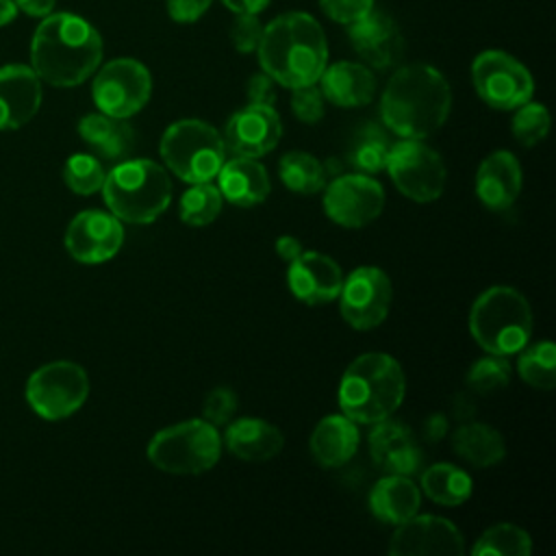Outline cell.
<instances>
[{
  "instance_id": "cell-1",
  "label": "cell",
  "mask_w": 556,
  "mask_h": 556,
  "mask_svg": "<svg viewBox=\"0 0 556 556\" xmlns=\"http://www.w3.org/2000/svg\"><path fill=\"white\" fill-rule=\"evenodd\" d=\"M452 109L445 76L428 63L402 65L380 98L382 124L404 139H426L437 132Z\"/></svg>"
},
{
  "instance_id": "cell-2",
  "label": "cell",
  "mask_w": 556,
  "mask_h": 556,
  "mask_svg": "<svg viewBox=\"0 0 556 556\" xmlns=\"http://www.w3.org/2000/svg\"><path fill=\"white\" fill-rule=\"evenodd\" d=\"M102 61V37L74 13H50L37 26L30 43V63L39 80L54 87H74L87 80Z\"/></svg>"
},
{
  "instance_id": "cell-3",
  "label": "cell",
  "mask_w": 556,
  "mask_h": 556,
  "mask_svg": "<svg viewBox=\"0 0 556 556\" xmlns=\"http://www.w3.org/2000/svg\"><path fill=\"white\" fill-rule=\"evenodd\" d=\"M261 70L278 85L295 89L319 80L328 65V43L319 22L302 11L274 17L256 48Z\"/></svg>"
},
{
  "instance_id": "cell-4",
  "label": "cell",
  "mask_w": 556,
  "mask_h": 556,
  "mask_svg": "<svg viewBox=\"0 0 556 556\" xmlns=\"http://www.w3.org/2000/svg\"><path fill=\"white\" fill-rule=\"evenodd\" d=\"M406 393L402 365L382 352L352 361L339 384V406L356 424H378L391 417Z\"/></svg>"
},
{
  "instance_id": "cell-5",
  "label": "cell",
  "mask_w": 556,
  "mask_h": 556,
  "mask_svg": "<svg viewBox=\"0 0 556 556\" xmlns=\"http://www.w3.org/2000/svg\"><path fill=\"white\" fill-rule=\"evenodd\" d=\"M102 195L119 222L150 224L172 202V178L150 159H132L115 165L102 185Z\"/></svg>"
},
{
  "instance_id": "cell-6",
  "label": "cell",
  "mask_w": 556,
  "mask_h": 556,
  "mask_svg": "<svg viewBox=\"0 0 556 556\" xmlns=\"http://www.w3.org/2000/svg\"><path fill=\"white\" fill-rule=\"evenodd\" d=\"M469 332L489 354L519 352L532 334V308L526 295L504 285L482 291L469 311Z\"/></svg>"
},
{
  "instance_id": "cell-7",
  "label": "cell",
  "mask_w": 556,
  "mask_h": 556,
  "mask_svg": "<svg viewBox=\"0 0 556 556\" xmlns=\"http://www.w3.org/2000/svg\"><path fill=\"white\" fill-rule=\"evenodd\" d=\"M161 156L180 180L211 182L226 161V146L208 122L178 119L161 137Z\"/></svg>"
},
{
  "instance_id": "cell-8",
  "label": "cell",
  "mask_w": 556,
  "mask_h": 556,
  "mask_svg": "<svg viewBox=\"0 0 556 556\" xmlns=\"http://www.w3.org/2000/svg\"><path fill=\"white\" fill-rule=\"evenodd\" d=\"M222 454V437L206 419H189L159 430L148 443V460L176 476L208 471Z\"/></svg>"
},
{
  "instance_id": "cell-9",
  "label": "cell",
  "mask_w": 556,
  "mask_h": 556,
  "mask_svg": "<svg viewBox=\"0 0 556 556\" xmlns=\"http://www.w3.org/2000/svg\"><path fill=\"white\" fill-rule=\"evenodd\" d=\"M89 395L85 369L72 361H54L39 367L26 382V400L33 410L50 421L76 413Z\"/></svg>"
},
{
  "instance_id": "cell-10",
  "label": "cell",
  "mask_w": 556,
  "mask_h": 556,
  "mask_svg": "<svg viewBox=\"0 0 556 556\" xmlns=\"http://www.w3.org/2000/svg\"><path fill=\"white\" fill-rule=\"evenodd\" d=\"M471 80L482 102L497 111H515L534 93L528 67L502 50H484L471 63Z\"/></svg>"
},
{
  "instance_id": "cell-11",
  "label": "cell",
  "mask_w": 556,
  "mask_h": 556,
  "mask_svg": "<svg viewBox=\"0 0 556 556\" xmlns=\"http://www.w3.org/2000/svg\"><path fill=\"white\" fill-rule=\"evenodd\" d=\"M393 185L415 202H432L445 189V163L421 139H402L391 146L387 165Z\"/></svg>"
},
{
  "instance_id": "cell-12",
  "label": "cell",
  "mask_w": 556,
  "mask_h": 556,
  "mask_svg": "<svg viewBox=\"0 0 556 556\" xmlns=\"http://www.w3.org/2000/svg\"><path fill=\"white\" fill-rule=\"evenodd\" d=\"M91 93L102 113L126 119L148 104L152 78L137 59H113L96 74Z\"/></svg>"
},
{
  "instance_id": "cell-13",
  "label": "cell",
  "mask_w": 556,
  "mask_h": 556,
  "mask_svg": "<svg viewBox=\"0 0 556 556\" xmlns=\"http://www.w3.org/2000/svg\"><path fill=\"white\" fill-rule=\"evenodd\" d=\"M391 293V280L380 267H356L348 278H343L339 291L341 317L354 330H371L387 319Z\"/></svg>"
},
{
  "instance_id": "cell-14",
  "label": "cell",
  "mask_w": 556,
  "mask_h": 556,
  "mask_svg": "<svg viewBox=\"0 0 556 556\" xmlns=\"http://www.w3.org/2000/svg\"><path fill=\"white\" fill-rule=\"evenodd\" d=\"M384 208L382 185L367 174L337 176L324 191L326 215L343 228H361Z\"/></svg>"
},
{
  "instance_id": "cell-15",
  "label": "cell",
  "mask_w": 556,
  "mask_h": 556,
  "mask_svg": "<svg viewBox=\"0 0 556 556\" xmlns=\"http://www.w3.org/2000/svg\"><path fill=\"white\" fill-rule=\"evenodd\" d=\"M393 556H460L465 541L460 530L437 515H413L395 526L389 541Z\"/></svg>"
},
{
  "instance_id": "cell-16",
  "label": "cell",
  "mask_w": 556,
  "mask_h": 556,
  "mask_svg": "<svg viewBox=\"0 0 556 556\" xmlns=\"http://www.w3.org/2000/svg\"><path fill=\"white\" fill-rule=\"evenodd\" d=\"M124 243V226L113 213L83 211L65 230V248L78 261L87 265L104 263L113 258Z\"/></svg>"
},
{
  "instance_id": "cell-17",
  "label": "cell",
  "mask_w": 556,
  "mask_h": 556,
  "mask_svg": "<svg viewBox=\"0 0 556 556\" xmlns=\"http://www.w3.org/2000/svg\"><path fill=\"white\" fill-rule=\"evenodd\" d=\"M282 135V122L271 104H254L239 109L226 124L224 146L237 156L258 159L271 152Z\"/></svg>"
},
{
  "instance_id": "cell-18",
  "label": "cell",
  "mask_w": 556,
  "mask_h": 556,
  "mask_svg": "<svg viewBox=\"0 0 556 556\" xmlns=\"http://www.w3.org/2000/svg\"><path fill=\"white\" fill-rule=\"evenodd\" d=\"M287 285L295 300L319 306L339 298L343 271L332 256L308 250L289 261Z\"/></svg>"
},
{
  "instance_id": "cell-19",
  "label": "cell",
  "mask_w": 556,
  "mask_h": 556,
  "mask_svg": "<svg viewBox=\"0 0 556 556\" xmlns=\"http://www.w3.org/2000/svg\"><path fill=\"white\" fill-rule=\"evenodd\" d=\"M356 54L376 70H387L402 56V33L393 17L382 11H369L365 17L348 26Z\"/></svg>"
},
{
  "instance_id": "cell-20",
  "label": "cell",
  "mask_w": 556,
  "mask_h": 556,
  "mask_svg": "<svg viewBox=\"0 0 556 556\" xmlns=\"http://www.w3.org/2000/svg\"><path fill=\"white\" fill-rule=\"evenodd\" d=\"M41 104V80L33 67L13 63L0 67V130L28 124Z\"/></svg>"
},
{
  "instance_id": "cell-21",
  "label": "cell",
  "mask_w": 556,
  "mask_h": 556,
  "mask_svg": "<svg viewBox=\"0 0 556 556\" xmlns=\"http://www.w3.org/2000/svg\"><path fill=\"white\" fill-rule=\"evenodd\" d=\"M523 174L517 156L508 150L489 154L476 172V193L491 211H506L521 193Z\"/></svg>"
},
{
  "instance_id": "cell-22",
  "label": "cell",
  "mask_w": 556,
  "mask_h": 556,
  "mask_svg": "<svg viewBox=\"0 0 556 556\" xmlns=\"http://www.w3.org/2000/svg\"><path fill=\"white\" fill-rule=\"evenodd\" d=\"M369 452L374 463L387 473L410 476L421 465V450L413 430L389 417L378 421L369 434Z\"/></svg>"
},
{
  "instance_id": "cell-23",
  "label": "cell",
  "mask_w": 556,
  "mask_h": 556,
  "mask_svg": "<svg viewBox=\"0 0 556 556\" xmlns=\"http://www.w3.org/2000/svg\"><path fill=\"white\" fill-rule=\"evenodd\" d=\"M217 189L222 191V195L230 204L241 208L261 204L271 191L267 169L261 165V161L252 156H235L230 161H224L222 169L217 172Z\"/></svg>"
},
{
  "instance_id": "cell-24",
  "label": "cell",
  "mask_w": 556,
  "mask_h": 556,
  "mask_svg": "<svg viewBox=\"0 0 556 556\" xmlns=\"http://www.w3.org/2000/svg\"><path fill=\"white\" fill-rule=\"evenodd\" d=\"M226 447L232 456L248 463H263L280 454L285 445V437L278 426L258 419V417H241L230 419L226 424Z\"/></svg>"
},
{
  "instance_id": "cell-25",
  "label": "cell",
  "mask_w": 556,
  "mask_h": 556,
  "mask_svg": "<svg viewBox=\"0 0 556 556\" xmlns=\"http://www.w3.org/2000/svg\"><path fill=\"white\" fill-rule=\"evenodd\" d=\"M319 83L324 98L343 109L369 104L376 93V78L371 70L363 63L352 61H337L332 65H326Z\"/></svg>"
},
{
  "instance_id": "cell-26",
  "label": "cell",
  "mask_w": 556,
  "mask_h": 556,
  "mask_svg": "<svg viewBox=\"0 0 556 556\" xmlns=\"http://www.w3.org/2000/svg\"><path fill=\"white\" fill-rule=\"evenodd\" d=\"M358 428L345 415H326L311 434V454L321 467H341L358 450Z\"/></svg>"
},
{
  "instance_id": "cell-27",
  "label": "cell",
  "mask_w": 556,
  "mask_h": 556,
  "mask_svg": "<svg viewBox=\"0 0 556 556\" xmlns=\"http://www.w3.org/2000/svg\"><path fill=\"white\" fill-rule=\"evenodd\" d=\"M421 493L417 484L404 473H387L369 491V508L376 519L397 526L417 515Z\"/></svg>"
},
{
  "instance_id": "cell-28",
  "label": "cell",
  "mask_w": 556,
  "mask_h": 556,
  "mask_svg": "<svg viewBox=\"0 0 556 556\" xmlns=\"http://www.w3.org/2000/svg\"><path fill=\"white\" fill-rule=\"evenodd\" d=\"M78 135L104 161H122L135 148V130L124 117L89 113L78 122Z\"/></svg>"
},
{
  "instance_id": "cell-29",
  "label": "cell",
  "mask_w": 556,
  "mask_h": 556,
  "mask_svg": "<svg viewBox=\"0 0 556 556\" xmlns=\"http://www.w3.org/2000/svg\"><path fill=\"white\" fill-rule=\"evenodd\" d=\"M454 452L473 467H493L506 456L504 437L489 424L463 421L452 434Z\"/></svg>"
},
{
  "instance_id": "cell-30",
  "label": "cell",
  "mask_w": 556,
  "mask_h": 556,
  "mask_svg": "<svg viewBox=\"0 0 556 556\" xmlns=\"http://www.w3.org/2000/svg\"><path fill=\"white\" fill-rule=\"evenodd\" d=\"M424 493L441 506H460L469 500L473 482L467 471L450 463H437L421 473Z\"/></svg>"
},
{
  "instance_id": "cell-31",
  "label": "cell",
  "mask_w": 556,
  "mask_h": 556,
  "mask_svg": "<svg viewBox=\"0 0 556 556\" xmlns=\"http://www.w3.org/2000/svg\"><path fill=\"white\" fill-rule=\"evenodd\" d=\"M391 146L393 143L389 141L387 130L380 124L369 122L352 135L348 146V163L361 174H376L384 169Z\"/></svg>"
},
{
  "instance_id": "cell-32",
  "label": "cell",
  "mask_w": 556,
  "mask_h": 556,
  "mask_svg": "<svg viewBox=\"0 0 556 556\" xmlns=\"http://www.w3.org/2000/svg\"><path fill=\"white\" fill-rule=\"evenodd\" d=\"M280 180L293 193L313 195L326 187V167L319 159L304 150L287 152L278 163Z\"/></svg>"
},
{
  "instance_id": "cell-33",
  "label": "cell",
  "mask_w": 556,
  "mask_h": 556,
  "mask_svg": "<svg viewBox=\"0 0 556 556\" xmlns=\"http://www.w3.org/2000/svg\"><path fill=\"white\" fill-rule=\"evenodd\" d=\"M517 358V374L534 389L549 391L556 384V348L552 341H536L523 345Z\"/></svg>"
},
{
  "instance_id": "cell-34",
  "label": "cell",
  "mask_w": 556,
  "mask_h": 556,
  "mask_svg": "<svg viewBox=\"0 0 556 556\" xmlns=\"http://www.w3.org/2000/svg\"><path fill=\"white\" fill-rule=\"evenodd\" d=\"M532 552V541L530 534L515 526V523H495L486 528L476 545L471 547L473 556H528Z\"/></svg>"
},
{
  "instance_id": "cell-35",
  "label": "cell",
  "mask_w": 556,
  "mask_h": 556,
  "mask_svg": "<svg viewBox=\"0 0 556 556\" xmlns=\"http://www.w3.org/2000/svg\"><path fill=\"white\" fill-rule=\"evenodd\" d=\"M222 204H224V195L215 185L195 182L180 198V204H178L180 219L187 226H195V228L206 226L219 215Z\"/></svg>"
},
{
  "instance_id": "cell-36",
  "label": "cell",
  "mask_w": 556,
  "mask_h": 556,
  "mask_svg": "<svg viewBox=\"0 0 556 556\" xmlns=\"http://www.w3.org/2000/svg\"><path fill=\"white\" fill-rule=\"evenodd\" d=\"M106 178L104 165L93 154H72L63 167L65 185L78 195H91L102 189Z\"/></svg>"
},
{
  "instance_id": "cell-37",
  "label": "cell",
  "mask_w": 556,
  "mask_h": 556,
  "mask_svg": "<svg viewBox=\"0 0 556 556\" xmlns=\"http://www.w3.org/2000/svg\"><path fill=\"white\" fill-rule=\"evenodd\" d=\"M510 378H513V371H510V365H508L506 356L491 354V356H484V358L476 361L469 367L467 387L473 393L489 395V393L506 389Z\"/></svg>"
},
{
  "instance_id": "cell-38",
  "label": "cell",
  "mask_w": 556,
  "mask_h": 556,
  "mask_svg": "<svg viewBox=\"0 0 556 556\" xmlns=\"http://www.w3.org/2000/svg\"><path fill=\"white\" fill-rule=\"evenodd\" d=\"M549 132V111L541 102L528 100L526 104L515 109L513 117V135L521 146H536Z\"/></svg>"
},
{
  "instance_id": "cell-39",
  "label": "cell",
  "mask_w": 556,
  "mask_h": 556,
  "mask_svg": "<svg viewBox=\"0 0 556 556\" xmlns=\"http://www.w3.org/2000/svg\"><path fill=\"white\" fill-rule=\"evenodd\" d=\"M291 111L293 115L304 124H317L324 117V93L321 89L313 85L295 87L291 89Z\"/></svg>"
},
{
  "instance_id": "cell-40",
  "label": "cell",
  "mask_w": 556,
  "mask_h": 556,
  "mask_svg": "<svg viewBox=\"0 0 556 556\" xmlns=\"http://www.w3.org/2000/svg\"><path fill=\"white\" fill-rule=\"evenodd\" d=\"M237 410V395L228 387H215L213 391L206 393L204 404H202V419L208 424L226 426Z\"/></svg>"
},
{
  "instance_id": "cell-41",
  "label": "cell",
  "mask_w": 556,
  "mask_h": 556,
  "mask_svg": "<svg viewBox=\"0 0 556 556\" xmlns=\"http://www.w3.org/2000/svg\"><path fill=\"white\" fill-rule=\"evenodd\" d=\"M263 24L256 13H237L230 26V41L239 52H254L263 37Z\"/></svg>"
},
{
  "instance_id": "cell-42",
  "label": "cell",
  "mask_w": 556,
  "mask_h": 556,
  "mask_svg": "<svg viewBox=\"0 0 556 556\" xmlns=\"http://www.w3.org/2000/svg\"><path fill=\"white\" fill-rule=\"evenodd\" d=\"M321 11L339 24H354L374 9V0H319Z\"/></svg>"
},
{
  "instance_id": "cell-43",
  "label": "cell",
  "mask_w": 556,
  "mask_h": 556,
  "mask_svg": "<svg viewBox=\"0 0 556 556\" xmlns=\"http://www.w3.org/2000/svg\"><path fill=\"white\" fill-rule=\"evenodd\" d=\"M167 4V13L174 22L187 24V22H195L200 20L206 9L211 7V0H165Z\"/></svg>"
},
{
  "instance_id": "cell-44",
  "label": "cell",
  "mask_w": 556,
  "mask_h": 556,
  "mask_svg": "<svg viewBox=\"0 0 556 556\" xmlns=\"http://www.w3.org/2000/svg\"><path fill=\"white\" fill-rule=\"evenodd\" d=\"M248 100L254 104H274V80L265 74L258 72L248 80Z\"/></svg>"
},
{
  "instance_id": "cell-45",
  "label": "cell",
  "mask_w": 556,
  "mask_h": 556,
  "mask_svg": "<svg viewBox=\"0 0 556 556\" xmlns=\"http://www.w3.org/2000/svg\"><path fill=\"white\" fill-rule=\"evenodd\" d=\"M447 428H450V419L447 415L443 413H434V415H428L426 421H424V439L434 443V441H441L445 434H447Z\"/></svg>"
},
{
  "instance_id": "cell-46",
  "label": "cell",
  "mask_w": 556,
  "mask_h": 556,
  "mask_svg": "<svg viewBox=\"0 0 556 556\" xmlns=\"http://www.w3.org/2000/svg\"><path fill=\"white\" fill-rule=\"evenodd\" d=\"M450 415H452V419H456V421H469V419H473V415H476V402L471 400V395H467V393L454 395V400H452V404H450Z\"/></svg>"
},
{
  "instance_id": "cell-47",
  "label": "cell",
  "mask_w": 556,
  "mask_h": 556,
  "mask_svg": "<svg viewBox=\"0 0 556 556\" xmlns=\"http://www.w3.org/2000/svg\"><path fill=\"white\" fill-rule=\"evenodd\" d=\"M276 252H278V256L282 258V261H293L295 256H300L304 250H302V243H300V239L298 237H293V235H282V237H278L276 239Z\"/></svg>"
},
{
  "instance_id": "cell-48",
  "label": "cell",
  "mask_w": 556,
  "mask_h": 556,
  "mask_svg": "<svg viewBox=\"0 0 556 556\" xmlns=\"http://www.w3.org/2000/svg\"><path fill=\"white\" fill-rule=\"evenodd\" d=\"M13 2H15L17 11H24L26 15L46 17V15L52 13L56 0H13Z\"/></svg>"
},
{
  "instance_id": "cell-49",
  "label": "cell",
  "mask_w": 556,
  "mask_h": 556,
  "mask_svg": "<svg viewBox=\"0 0 556 556\" xmlns=\"http://www.w3.org/2000/svg\"><path fill=\"white\" fill-rule=\"evenodd\" d=\"M232 13H261L271 0H222Z\"/></svg>"
},
{
  "instance_id": "cell-50",
  "label": "cell",
  "mask_w": 556,
  "mask_h": 556,
  "mask_svg": "<svg viewBox=\"0 0 556 556\" xmlns=\"http://www.w3.org/2000/svg\"><path fill=\"white\" fill-rule=\"evenodd\" d=\"M17 15V7L13 0H0V26H7Z\"/></svg>"
}]
</instances>
